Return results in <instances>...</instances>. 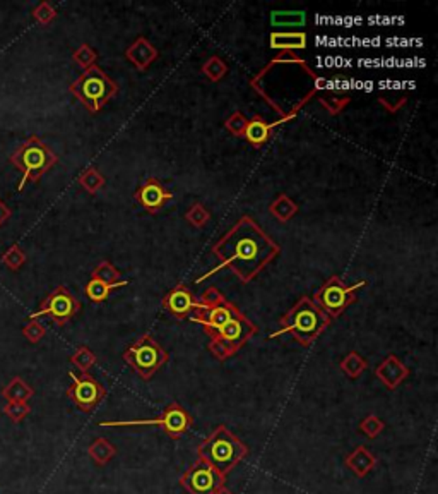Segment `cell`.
<instances>
[{"label": "cell", "mask_w": 438, "mask_h": 494, "mask_svg": "<svg viewBox=\"0 0 438 494\" xmlns=\"http://www.w3.org/2000/svg\"><path fill=\"white\" fill-rule=\"evenodd\" d=\"M211 252L219 259V265L201 276L197 283L211 278L219 268H230L241 282L248 283L281 254V246L252 216L245 215L212 246Z\"/></svg>", "instance_id": "6da1fadb"}, {"label": "cell", "mask_w": 438, "mask_h": 494, "mask_svg": "<svg viewBox=\"0 0 438 494\" xmlns=\"http://www.w3.org/2000/svg\"><path fill=\"white\" fill-rule=\"evenodd\" d=\"M331 318H329L310 297L303 296L294 304L292 309L279 320L281 329L271 333L269 340L278 338V336L289 333L300 345L310 347L311 343L325 331V328L331 325Z\"/></svg>", "instance_id": "7a4b0ae2"}, {"label": "cell", "mask_w": 438, "mask_h": 494, "mask_svg": "<svg viewBox=\"0 0 438 494\" xmlns=\"http://www.w3.org/2000/svg\"><path fill=\"white\" fill-rule=\"evenodd\" d=\"M197 458L228 475L248 455V446L226 426H218L197 446Z\"/></svg>", "instance_id": "3957f363"}, {"label": "cell", "mask_w": 438, "mask_h": 494, "mask_svg": "<svg viewBox=\"0 0 438 494\" xmlns=\"http://www.w3.org/2000/svg\"><path fill=\"white\" fill-rule=\"evenodd\" d=\"M57 155L41 141L38 136L28 138L10 156V162L17 170L23 172V178L17 184V191H23L28 182H38L55 163Z\"/></svg>", "instance_id": "277c9868"}, {"label": "cell", "mask_w": 438, "mask_h": 494, "mask_svg": "<svg viewBox=\"0 0 438 494\" xmlns=\"http://www.w3.org/2000/svg\"><path fill=\"white\" fill-rule=\"evenodd\" d=\"M71 93L91 114H98L118 93V86L103 69L93 65L71 84Z\"/></svg>", "instance_id": "5b68a950"}, {"label": "cell", "mask_w": 438, "mask_h": 494, "mask_svg": "<svg viewBox=\"0 0 438 494\" xmlns=\"http://www.w3.org/2000/svg\"><path fill=\"white\" fill-rule=\"evenodd\" d=\"M124 360L142 380L149 381L170 360V353L154 340L151 333H144L125 350Z\"/></svg>", "instance_id": "8992f818"}, {"label": "cell", "mask_w": 438, "mask_h": 494, "mask_svg": "<svg viewBox=\"0 0 438 494\" xmlns=\"http://www.w3.org/2000/svg\"><path fill=\"white\" fill-rule=\"evenodd\" d=\"M194 424V417L188 413L184 405L178 402H171L164 407V411L154 419H139V420H103L100 422L101 427H132V426H157L163 429L173 440L184 436L188 433Z\"/></svg>", "instance_id": "52a82bcc"}, {"label": "cell", "mask_w": 438, "mask_h": 494, "mask_svg": "<svg viewBox=\"0 0 438 494\" xmlns=\"http://www.w3.org/2000/svg\"><path fill=\"white\" fill-rule=\"evenodd\" d=\"M255 333H257V327L243 313H240L228 321L215 338H211L208 349L218 360H226L233 357L241 347L247 345Z\"/></svg>", "instance_id": "ba28073f"}, {"label": "cell", "mask_w": 438, "mask_h": 494, "mask_svg": "<svg viewBox=\"0 0 438 494\" xmlns=\"http://www.w3.org/2000/svg\"><path fill=\"white\" fill-rule=\"evenodd\" d=\"M366 285L365 280L355 283V285H346L339 276H331L320 289L315 292L314 302L327 314L331 320L341 316L351 304L356 302V292Z\"/></svg>", "instance_id": "9c48e42d"}, {"label": "cell", "mask_w": 438, "mask_h": 494, "mask_svg": "<svg viewBox=\"0 0 438 494\" xmlns=\"http://www.w3.org/2000/svg\"><path fill=\"white\" fill-rule=\"evenodd\" d=\"M80 311V302L72 296L67 287L61 285L41 302L40 309L31 314V320L48 316L55 325L64 327Z\"/></svg>", "instance_id": "30bf717a"}, {"label": "cell", "mask_w": 438, "mask_h": 494, "mask_svg": "<svg viewBox=\"0 0 438 494\" xmlns=\"http://www.w3.org/2000/svg\"><path fill=\"white\" fill-rule=\"evenodd\" d=\"M182 488L188 494H215L226 484V475L219 474L208 462L197 460L180 477Z\"/></svg>", "instance_id": "8fae6325"}, {"label": "cell", "mask_w": 438, "mask_h": 494, "mask_svg": "<svg viewBox=\"0 0 438 494\" xmlns=\"http://www.w3.org/2000/svg\"><path fill=\"white\" fill-rule=\"evenodd\" d=\"M69 378L72 380V383L65 391V395L83 412H93L107 397V390H105L103 384L87 373L79 374V376L76 373H69Z\"/></svg>", "instance_id": "7c38bea8"}, {"label": "cell", "mask_w": 438, "mask_h": 494, "mask_svg": "<svg viewBox=\"0 0 438 494\" xmlns=\"http://www.w3.org/2000/svg\"><path fill=\"white\" fill-rule=\"evenodd\" d=\"M240 313L241 311L238 309L233 302H230L228 299H223L221 302L215 304V306H208L204 307V309L192 311L188 320L201 325V327L204 328L206 335H208L209 338H215V336L219 333V329L223 328L228 321H231L234 316H238Z\"/></svg>", "instance_id": "4fadbf2b"}, {"label": "cell", "mask_w": 438, "mask_h": 494, "mask_svg": "<svg viewBox=\"0 0 438 494\" xmlns=\"http://www.w3.org/2000/svg\"><path fill=\"white\" fill-rule=\"evenodd\" d=\"M134 199L144 208V212L154 215V213L163 209L173 199V192L168 191L157 178L149 177L139 185L134 194Z\"/></svg>", "instance_id": "5bb4252c"}, {"label": "cell", "mask_w": 438, "mask_h": 494, "mask_svg": "<svg viewBox=\"0 0 438 494\" xmlns=\"http://www.w3.org/2000/svg\"><path fill=\"white\" fill-rule=\"evenodd\" d=\"M163 309L173 314L177 320H185V318L190 316L192 311L204 309V304L195 299L194 294L184 283H180L163 297Z\"/></svg>", "instance_id": "9a60e30c"}, {"label": "cell", "mask_w": 438, "mask_h": 494, "mask_svg": "<svg viewBox=\"0 0 438 494\" xmlns=\"http://www.w3.org/2000/svg\"><path fill=\"white\" fill-rule=\"evenodd\" d=\"M375 376H377V380L380 381L387 390H397V388L404 383L406 378L409 376V369L397 356L388 353L377 366Z\"/></svg>", "instance_id": "2e32d148"}, {"label": "cell", "mask_w": 438, "mask_h": 494, "mask_svg": "<svg viewBox=\"0 0 438 494\" xmlns=\"http://www.w3.org/2000/svg\"><path fill=\"white\" fill-rule=\"evenodd\" d=\"M157 57H160V52L146 37L135 38L125 50V59L141 72L146 71L154 61H157Z\"/></svg>", "instance_id": "e0dca14e"}, {"label": "cell", "mask_w": 438, "mask_h": 494, "mask_svg": "<svg viewBox=\"0 0 438 494\" xmlns=\"http://www.w3.org/2000/svg\"><path fill=\"white\" fill-rule=\"evenodd\" d=\"M344 464L356 477H366L377 467V457L366 446H358L351 453L346 455Z\"/></svg>", "instance_id": "ac0fdd59"}, {"label": "cell", "mask_w": 438, "mask_h": 494, "mask_svg": "<svg viewBox=\"0 0 438 494\" xmlns=\"http://www.w3.org/2000/svg\"><path fill=\"white\" fill-rule=\"evenodd\" d=\"M271 48L274 50L283 52H293V50H303L307 48V33L303 31H272L271 37Z\"/></svg>", "instance_id": "d6986e66"}, {"label": "cell", "mask_w": 438, "mask_h": 494, "mask_svg": "<svg viewBox=\"0 0 438 494\" xmlns=\"http://www.w3.org/2000/svg\"><path fill=\"white\" fill-rule=\"evenodd\" d=\"M271 122H265L261 115H254L252 119H248L243 139L248 145L254 146V148H262V146L269 141V138H271Z\"/></svg>", "instance_id": "ffe728a7"}, {"label": "cell", "mask_w": 438, "mask_h": 494, "mask_svg": "<svg viewBox=\"0 0 438 494\" xmlns=\"http://www.w3.org/2000/svg\"><path fill=\"white\" fill-rule=\"evenodd\" d=\"M87 453H89L91 460H93L94 464L103 467L108 462L113 460L115 455H117V448H115L110 441L105 440V438H96V440L87 446Z\"/></svg>", "instance_id": "44dd1931"}, {"label": "cell", "mask_w": 438, "mask_h": 494, "mask_svg": "<svg viewBox=\"0 0 438 494\" xmlns=\"http://www.w3.org/2000/svg\"><path fill=\"white\" fill-rule=\"evenodd\" d=\"M34 395V390L23 380L16 376L9 381V384L2 388V397L7 402H28Z\"/></svg>", "instance_id": "7402d4cb"}, {"label": "cell", "mask_w": 438, "mask_h": 494, "mask_svg": "<svg viewBox=\"0 0 438 494\" xmlns=\"http://www.w3.org/2000/svg\"><path fill=\"white\" fill-rule=\"evenodd\" d=\"M269 213H271L278 222L286 223L298 213V205L289 196L279 194L278 198L271 203V206H269Z\"/></svg>", "instance_id": "603a6c76"}, {"label": "cell", "mask_w": 438, "mask_h": 494, "mask_svg": "<svg viewBox=\"0 0 438 494\" xmlns=\"http://www.w3.org/2000/svg\"><path fill=\"white\" fill-rule=\"evenodd\" d=\"M91 278L100 280V282L108 283V285H120V287L129 285L127 280H122V273L118 271L110 261H101L100 265L93 269Z\"/></svg>", "instance_id": "cb8c5ba5"}, {"label": "cell", "mask_w": 438, "mask_h": 494, "mask_svg": "<svg viewBox=\"0 0 438 494\" xmlns=\"http://www.w3.org/2000/svg\"><path fill=\"white\" fill-rule=\"evenodd\" d=\"M339 367H341V371L348 378H351V380H358V378L366 371L368 362L360 356L358 352H349L348 356L342 357Z\"/></svg>", "instance_id": "d4e9b609"}, {"label": "cell", "mask_w": 438, "mask_h": 494, "mask_svg": "<svg viewBox=\"0 0 438 494\" xmlns=\"http://www.w3.org/2000/svg\"><path fill=\"white\" fill-rule=\"evenodd\" d=\"M115 289H122V287L120 285H108V283L100 282V280L91 278L89 282L86 283V289H84V292H86L87 299H89L91 302L101 304L108 299V296H110Z\"/></svg>", "instance_id": "484cf974"}, {"label": "cell", "mask_w": 438, "mask_h": 494, "mask_svg": "<svg viewBox=\"0 0 438 494\" xmlns=\"http://www.w3.org/2000/svg\"><path fill=\"white\" fill-rule=\"evenodd\" d=\"M79 184L87 194H96L105 187V177L98 168L89 167L79 175Z\"/></svg>", "instance_id": "4316f807"}, {"label": "cell", "mask_w": 438, "mask_h": 494, "mask_svg": "<svg viewBox=\"0 0 438 494\" xmlns=\"http://www.w3.org/2000/svg\"><path fill=\"white\" fill-rule=\"evenodd\" d=\"M307 16L303 10H274L271 14L272 26H303Z\"/></svg>", "instance_id": "83f0119b"}, {"label": "cell", "mask_w": 438, "mask_h": 494, "mask_svg": "<svg viewBox=\"0 0 438 494\" xmlns=\"http://www.w3.org/2000/svg\"><path fill=\"white\" fill-rule=\"evenodd\" d=\"M202 72L211 83H219L228 74V64L218 55H212L202 65Z\"/></svg>", "instance_id": "f1b7e54d"}, {"label": "cell", "mask_w": 438, "mask_h": 494, "mask_svg": "<svg viewBox=\"0 0 438 494\" xmlns=\"http://www.w3.org/2000/svg\"><path fill=\"white\" fill-rule=\"evenodd\" d=\"M406 101H408V96H406V93H402V91L388 90L380 93V96H378V103H380L385 110L391 112V114H395V112L401 110L406 105Z\"/></svg>", "instance_id": "f546056e"}, {"label": "cell", "mask_w": 438, "mask_h": 494, "mask_svg": "<svg viewBox=\"0 0 438 494\" xmlns=\"http://www.w3.org/2000/svg\"><path fill=\"white\" fill-rule=\"evenodd\" d=\"M185 220L195 229H204L211 220V212L202 203H194L185 213Z\"/></svg>", "instance_id": "4dcf8cb0"}, {"label": "cell", "mask_w": 438, "mask_h": 494, "mask_svg": "<svg viewBox=\"0 0 438 494\" xmlns=\"http://www.w3.org/2000/svg\"><path fill=\"white\" fill-rule=\"evenodd\" d=\"M71 364L80 371V374H84L96 364V356L87 347L80 345L77 347L76 352L71 356Z\"/></svg>", "instance_id": "1f68e13d"}, {"label": "cell", "mask_w": 438, "mask_h": 494, "mask_svg": "<svg viewBox=\"0 0 438 494\" xmlns=\"http://www.w3.org/2000/svg\"><path fill=\"white\" fill-rule=\"evenodd\" d=\"M72 59H74V62H76L77 65H80V68H83L84 71H86V69H89V68H93V65H96L98 52L93 50V48H91L87 43H83L79 48H77L76 52H74Z\"/></svg>", "instance_id": "d6a6232c"}, {"label": "cell", "mask_w": 438, "mask_h": 494, "mask_svg": "<svg viewBox=\"0 0 438 494\" xmlns=\"http://www.w3.org/2000/svg\"><path fill=\"white\" fill-rule=\"evenodd\" d=\"M384 429H385V422L380 419V417L375 415V413H370V415H366L365 419L360 422V431H362L366 438H370V440L380 436Z\"/></svg>", "instance_id": "836d02e7"}, {"label": "cell", "mask_w": 438, "mask_h": 494, "mask_svg": "<svg viewBox=\"0 0 438 494\" xmlns=\"http://www.w3.org/2000/svg\"><path fill=\"white\" fill-rule=\"evenodd\" d=\"M247 124H248V119L245 117L240 110L233 112V114L224 121V127H226V131L230 132V134L237 136V138H243Z\"/></svg>", "instance_id": "e575fe53"}, {"label": "cell", "mask_w": 438, "mask_h": 494, "mask_svg": "<svg viewBox=\"0 0 438 494\" xmlns=\"http://www.w3.org/2000/svg\"><path fill=\"white\" fill-rule=\"evenodd\" d=\"M2 411L12 422H21L30 415L31 407L28 405V402H7Z\"/></svg>", "instance_id": "d590c367"}, {"label": "cell", "mask_w": 438, "mask_h": 494, "mask_svg": "<svg viewBox=\"0 0 438 494\" xmlns=\"http://www.w3.org/2000/svg\"><path fill=\"white\" fill-rule=\"evenodd\" d=\"M318 101H320L322 107H324L329 114L339 115L346 107H348L349 101H351V98L349 96H334V94H331V96H318Z\"/></svg>", "instance_id": "8d00e7d4"}, {"label": "cell", "mask_w": 438, "mask_h": 494, "mask_svg": "<svg viewBox=\"0 0 438 494\" xmlns=\"http://www.w3.org/2000/svg\"><path fill=\"white\" fill-rule=\"evenodd\" d=\"M2 263L7 266V268L16 271V269H19L21 266L26 263V254H24V251L17 246V244H14V246L2 256Z\"/></svg>", "instance_id": "74e56055"}, {"label": "cell", "mask_w": 438, "mask_h": 494, "mask_svg": "<svg viewBox=\"0 0 438 494\" xmlns=\"http://www.w3.org/2000/svg\"><path fill=\"white\" fill-rule=\"evenodd\" d=\"M33 17L40 24H50L52 21L57 17V10L54 9V6L48 2H40L33 9Z\"/></svg>", "instance_id": "f35d334b"}, {"label": "cell", "mask_w": 438, "mask_h": 494, "mask_svg": "<svg viewBox=\"0 0 438 494\" xmlns=\"http://www.w3.org/2000/svg\"><path fill=\"white\" fill-rule=\"evenodd\" d=\"M23 335L28 342L38 343L41 342V338H43L45 335H47V329H45V327L40 323V321L31 320L30 323L23 328Z\"/></svg>", "instance_id": "ab89813d"}, {"label": "cell", "mask_w": 438, "mask_h": 494, "mask_svg": "<svg viewBox=\"0 0 438 494\" xmlns=\"http://www.w3.org/2000/svg\"><path fill=\"white\" fill-rule=\"evenodd\" d=\"M223 299H226V297H224L223 294H221L219 290L216 289V287H209V289L206 290L204 294H202L201 299H199V300H201V302L204 304V307H208V306H215V304L221 302Z\"/></svg>", "instance_id": "60d3db41"}, {"label": "cell", "mask_w": 438, "mask_h": 494, "mask_svg": "<svg viewBox=\"0 0 438 494\" xmlns=\"http://www.w3.org/2000/svg\"><path fill=\"white\" fill-rule=\"evenodd\" d=\"M10 215H12L10 208L2 201V199H0V227H2L3 223L10 218Z\"/></svg>", "instance_id": "b9f144b4"}, {"label": "cell", "mask_w": 438, "mask_h": 494, "mask_svg": "<svg viewBox=\"0 0 438 494\" xmlns=\"http://www.w3.org/2000/svg\"><path fill=\"white\" fill-rule=\"evenodd\" d=\"M215 494H233V493H231V491H230V489H228V488H226V486H223V488H219V489H218V491H216Z\"/></svg>", "instance_id": "7bdbcfd3"}]
</instances>
